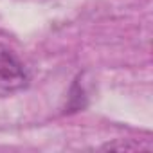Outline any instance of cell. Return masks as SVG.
I'll return each instance as SVG.
<instances>
[{
	"label": "cell",
	"instance_id": "6da1fadb",
	"mask_svg": "<svg viewBox=\"0 0 153 153\" xmlns=\"http://www.w3.org/2000/svg\"><path fill=\"white\" fill-rule=\"evenodd\" d=\"M29 83V72L22 59L4 43H0V88L20 90Z\"/></svg>",
	"mask_w": 153,
	"mask_h": 153
},
{
	"label": "cell",
	"instance_id": "7a4b0ae2",
	"mask_svg": "<svg viewBox=\"0 0 153 153\" xmlns=\"http://www.w3.org/2000/svg\"><path fill=\"white\" fill-rule=\"evenodd\" d=\"M103 149H128V151H133V149H142V146L140 144H137V142H108V144H105L103 146Z\"/></svg>",
	"mask_w": 153,
	"mask_h": 153
}]
</instances>
